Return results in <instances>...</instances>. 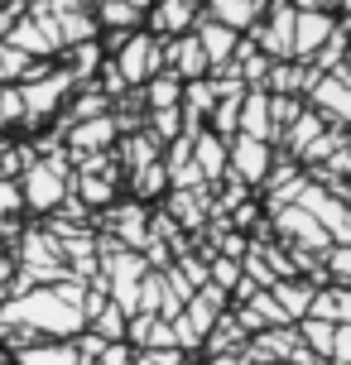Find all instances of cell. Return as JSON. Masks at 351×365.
Segmentation results:
<instances>
[{"label": "cell", "mask_w": 351, "mask_h": 365, "mask_svg": "<svg viewBox=\"0 0 351 365\" xmlns=\"http://www.w3.org/2000/svg\"><path fill=\"white\" fill-rule=\"evenodd\" d=\"M68 168H63V154L54 159H34V164L24 168V202L34 207V212H54L68 202Z\"/></svg>", "instance_id": "1"}, {"label": "cell", "mask_w": 351, "mask_h": 365, "mask_svg": "<svg viewBox=\"0 0 351 365\" xmlns=\"http://www.w3.org/2000/svg\"><path fill=\"white\" fill-rule=\"evenodd\" d=\"M116 73L126 77V87L164 73V68H159V38L154 34H130L126 43H121V53H116Z\"/></svg>", "instance_id": "2"}, {"label": "cell", "mask_w": 351, "mask_h": 365, "mask_svg": "<svg viewBox=\"0 0 351 365\" xmlns=\"http://www.w3.org/2000/svg\"><path fill=\"white\" fill-rule=\"evenodd\" d=\"M226 168L240 182H265V173H270V145L250 140V135H231L226 140Z\"/></svg>", "instance_id": "3"}, {"label": "cell", "mask_w": 351, "mask_h": 365, "mask_svg": "<svg viewBox=\"0 0 351 365\" xmlns=\"http://www.w3.org/2000/svg\"><path fill=\"white\" fill-rule=\"evenodd\" d=\"M168 63V73L178 82H193V77H207V53L198 48L193 34H178V38H159V68Z\"/></svg>", "instance_id": "4"}, {"label": "cell", "mask_w": 351, "mask_h": 365, "mask_svg": "<svg viewBox=\"0 0 351 365\" xmlns=\"http://www.w3.org/2000/svg\"><path fill=\"white\" fill-rule=\"evenodd\" d=\"M275 226H279V236L289 240V245H298V250H332V236H327L303 207H279Z\"/></svg>", "instance_id": "5"}, {"label": "cell", "mask_w": 351, "mask_h": 365, "mask_svg": "<svg viewBox=\"0 0 351 365\" xmlns=\"http://www.w3.org/2000/svg\"><path fill=\"white\" fill-rule=\"evenodd\" d=\"M68 87H73L68 73H54V77L44 73V77H34V82H24V87H19V96H24V120H44V115L63 101Z\"/></svg>", "instance_id": "6"}, {"label": "cell", "mask_w": 351, "mask_h": 365, "mask_svg": "<svg viewBox=\"0 0 351 365\" xmlns=\"http://www.w3.org/2000/svg\"><path fill=\"white\" fill-rule=\"evenodd\" d=\"M308 96H313V106H322L317 110L322 120H351V87L342 77L317 73L313 82H308Z\"/></svg>", "instance_id": "7"}, {"label": "cell", "mask_w": 351, "mask_h": 365, "mask_svg": "<svg viewBox=\"0 0 351 365\" xmlns=\"http://www.w3.org/2000/svg\"><path fill=\"white\" fill-rule=\"evenodd\" d=\"M198 48L207 53V73L212 68H226L231 63V53H236V29H226V24H217V19H207V15H198Z\"/></svg>", "instance_id": "8"}, {"label": "cell", "mask_w": 351, "mask_h": 365, "mask_svg": "<svg viewBox=\"0 0 351 365\" xmlns=\"http://www.w3.org/2000/svg\"><path fill=\"white\" fill-rule=\"evenodd\" d=\"M337 29V19L327 15V10H298L294 19V58H313L322 43H327V34Z\"/></svg>", "instance_id": "9"}, {"label": "cell", "mask_w": 351, "mask_h": 365, "mask_svg": "<svg viewBox=\"0 0 351 365\" xmlns=\"http://www.w3.org/2000/svg\"><path fill=\"white\" fill-rule=\"evenodd\" d=\"M226 312V289H217V284H203V289H193V298L183 303V317L188 327L198 331V336H207L212 331V322Z\"/></svg>", "instance_id": "10"}, {"label": "cell", "mask_w": 351, "mask_h": 365, "mask_svg": "<svg viewBox=\"0 0 351 365\" xmlns=\"http://www.w3.org/2000/svg\"><path fill=\"white\" fill-rule=\"evenodd\" d=\"M236 135H250V140H265V145H270L275 125H270V91H265V87H255V91H245V96H240Z\"/></svg>", "instance_id": "11"}, {"label": "cell", "mask_w": 351, "mask_h": 365, "mask_svg": "<svg viewBox=\"0 0 351 365\" xmlns=\"http://www.w3.org/2000/svg\"><path fill=\"white\" fill-rule=\"evenodd\" d=\"M193 164H198V173H203L207 182L226 173V140L217 135V130L203 125L198 135H193Z\"/></svg>", "instance_id": "12"}, {"label": "cell", "mask_w": 351, "mask_h": 365, "mask_svg": "<svg viewBox=\"0 0 351 365\" xmlns=\"http://www.w3.org/2000/svg\"><path fill=\"white\" fill-rule=\"evenodd\" d=\"M270 298L279 303V312L289 322H303L308 317V303H313V284L308 279H275L270 284Z\"/></svg>", "instance_id": "13"}, {"label": "cell", "mask_w": 351, "mask_h": 365, "mask_svg": "<svg viewBox=\"0 0 351 365\" xmlns=\"http://www.w3.org/2000/svg\"><path fill=\"white\" fill-rule=\"evenodd\" d=\"M149 24L159 29V34H183L188 24H198V0H159L154 10H149Z\"/></svg>", "instance_id": "14"}, {"label": "cell", "mask_w": 351, "mask_h": 365, "mask_svg": "<svg viewBox=\"0 0 351 365\" xmlns=\"http://www.w3.org/2000/svg\"><path fill=\"white\" fill-rule=\"evenodd\" d=\"M308 317H322V322H332V327H347L351 322V289H342V284H332V289H313Z\"/></svg>", "instance_id": "15"}, {"label": "cell", "mask_w": 351, "mask_h": 365, "mask_svg": "<svg viewBox=\"0 0 351 365\" xmlns=\"http://www.w3.org/2000/svg\"><path fill=\"white\" fill-rule=\"evenodd\" d=\"M265 10V0H212L207 5V19H217L226 29H250Z\"/></svg>", "instance_id": "16"}, {"label": "cell", "mask_w": 351, "mask_h": 365, "mask_svg": "<svg viewBox=\"0 0 351 365\" xmlns=\"http://www.w3.org/2000/svg\"><path fill=\"white\" fill-rule=\"evenodd\" d=\"M240 351H245V331L231 312H222L207 331V356H240Z\"/></svg>", "instance_id": "17"}, {"label": "cell", "mask_w": 351, "mask_h": 365, "mask_svg": "<svg viewBox=\"0 0 351 365\" xmlns=\"http://www.w3.org/2000/svg\"><path fill=\"white\" fill-rule=\"evenodd\" d=\"M116 140V120L111 115H92V120H77L73 130V149L77 154H96V149H106Z\"/></svg>", "instance_id": "18"}, {"label": "cell", "mask_w": 351, "mask_h": 365, "mask_svg": "<svg viewBox=\"0 0 351 365\" xmlns=\"http://www.w3.org/2000/svg\"><path fill=\"white\" fill-rule=\"evenodd\" d=\"M19 365H82L73 341H34L19 351Z\"/></svg>", "instance_id": "19"}, {"label": "cell", "mask_w": 351, "mask_h": 365, "mask_svg": "<svg viewBox=\"0 0 351 365\" xmlns=\"http://www.w3.org/2000/svg\"><path fill=\"white\" fill-rule=\"evenodd\" d=\"M298 336H303V346L313 351L317 361H332V341H337V327L332 322H322V317H303V322H294Z\"/></svg>", "instance_id": "20"}, {"label": "cell", "mask_w": 351, "mask_h": 365, "mask_svg": "<svg viewBox=\"0 0 351 365\" xmlns=\"http://www.w3.org/2000/svg\"><path fill=\"white\" fill-rule=\"evenodd\" d=\"M34 77H44L34 58L19 53L15 43H0V82H34Z\"/></svg>", "instance_id": "21"}, {"label": "cell", "mask_w": 351, "mask_h": 365, "mask_svg": "<svg viewBox=\"0 0 351 365\" xmlns=\"http://www.w3.org/2000/svg\"><path fill=\"white\" fill-rule=\"evenodd\" d=\"M313 68H298V63H270V96H294L298 87H308L313 82Z\"/></svg>", "instance_id": "22"}, {"label": "cell", "mask_w": 351, "mask_h": 365, "mask_svg": "<svg viewBox=\"0 0 351 365\" xmlns=\"http://www.w3.org/2000/svg\"><path fill=\"white\" fill-rule=\"evenodd\" d=\"M58 19V38L63 43H92V34H96V19L92 15H82V10H63V15H54Z\"/></svg>", "instance_id": "23"}, {"label": "cell", "mask_w": 351, "mask_h": 365, "mask_svg": "<svg viewBox=\"0 0 351 365\" xmlns=\"http://www.w3.org/2000/svg\"><path fill=\"white\" fill-rule=\"evenodd\" d=\"M183 110H193V115H207V110L217 106V87L207 82V77H193V82H183V101H178Z\"/></svg>", "instance_id": "24"}, {"label": "cell", "mask_w": 351, "mask_h": 365, "mask_svg": "<svg viewBox=\"0 0 351 365\" xmlns=\"http://www.w3.org/2000/svg\"><path fill=\"white\" fill-rule=\"evenodd\" d=\"M317 135H322V115L317 110H303L294 125H289V149L294 154H308V145H313Z\"/></svg>", "instance_id": "25"}, {"label": "cell", "mask_w": 351, "mask_h": 365, "mask_svg": "<svg viewBox=\"0 0 351 365\" xmlns=\"http://www.w3.org/2000/svg\"><path fill=\"white\" fill-rule=\"evenodd\" d=\"M178 101H183V82L173 73H159L149 82V106L154 110H168V106H178Z\"/></svg>", "instance_id": "26"}, {"label": "cell", "mask_w": 351, "mask_h": 365, "mask_svg": "<svg viewBox=\"0 0 351 365\" xmlns=\"http://www.w3.org/2000/svg\"><path fill=\"white\" fill-rule=\"evenodd\" d=\"M347 29H342V24H337V29H332V34H327V43H322V48H317V68H313V73H332V68H337V63H342V58H347Z\"/></svg>", "instance_id": "27"}, {"label": "cell", "mask_w": 351, "mask_h": 365, "mask_svg": "<svg viewBox=\"0 0 351 365\" xmlns=\"http://www.w3.org/2000/svg\"><path fill=\"white\" fill-rule=\"evenodd\" d=\"M126 164H130V173L159 164V140H154V135H135V140L126 145Z\"/></svg>", "instance_id": "28"}, {"label": "cell", "mask_w": 351, "mask_h": 365, "mask_svg": "<svg viewBox=\"0 0 351 365\" xmlns=\"http://www.w3.org/2000/svg\"><path fill=\"white\" fill-rule=\"evenodd\" d=\"M92 327H96L101 341H121V336H126V312L116 308V303H106V308L92 317Z\"/></svg>", "instance_id": "29"}, {"label": "cell", "mask_w": 351, "mask_h": 365, "mask_svg": "<svg viewBox=\"0 0 351 365\" xmlns=\"http://www.w3.org/2000/svg\"><path fill=\"white\" fill-rule=\"evenodd\" d=\"M140 15H145V10H135V5H126V0H101V19H106L111 29H135Z\"/></svg>", "instance_id": "30"}, {"label": "cell", "mask_w": 351, "mask_h": 365, "mask_svg": "<svg viewBox=\"0 0 351 365\" xmlns=\"http://www.w3.org/2000/svg\"><path fill=\"white\" fill-rule=\"evenodd\" d=\"M130 178H135V192H140V197H154V192H164V187H168V168L164 164H149V168H135Z\"/></svg>", "instance_id": "31"}, {"label": "cell", "mask_w": 351, "mask_h": 365, "mask_svg": "<svg viewBox=\"0 0 351 365\" xmlns=\"http://www.w3.org/2000/svg\"><path fill=\"white\" fill-rule=\"evenodd\" d=\"M303 115V101L298 96H270V125L275 130H289Z\"/></svg>", "instance_id": "32"}, {"label": "cell", "mask_w": 351, "mask_h": 365, "mask_svg": "<svg viewBox=\"0 0 351 365\" xmlns=\"http://www.w3.org/2000/svg\"><path fill=\"white\" fill-rule=\"evenodd\" d=\"M322 269H327V279H332V284L351 289V245H332V250H327V264H322Z\"/></svg>", "instance_id": "33"}, {"label": "cell", "mask_w": 351, "mask_h": 365, "mask_svg": "<svg viewBox=\"0 0 351 365\" xmlns=\"http://www.w3.org/2000/svg\"><path fill=\"white\" fill-rule=\"evenodd\" d=\"M207 284H217V289H236V284H240V259L217 255L212 264H207Z\"/></svg>", "instance_id": "34"}, {"label": "cell", "mask_w": 351, "mask_h": 365, "mask_svg": "<svg viewBox=\"0 0 351 365\" xmlns=\"http://www.w3.org/2000/svg\"><path fill=\"white\" fill-rule=\"evenodd\" d=\"M149 115H154V140H159V145H173V140H178V125H183V110L178 106H168V110H149Z\"/></svg>", "instance_id": "35"}, {"label": "cell", "mask_w": 351, "mask_h": 365, "mask_svg": "<svg viewBox=\"0 0 351 365\" xmlns=\"http://www.w3.org/2000/svg\"><path fill=\"white\" fill-rule=\"evenodd\" d=\"M96 68H101V48H96V43H77L73 73H68V77H87V73H96Z\"/></svg>", "instance_id": "36"}, {"label": "cell", "mask_w": 351, "mask_h": 365, "mask_svg": "<svg viewBox=\"0 0 351 365\" xmlns=\"http://www.w3.org/2000/svg\"><path fill=\"white\" fill-rule=\"evenodd\" d=\"M130 365H183V351H173V346H159V351H140Z\"/></svg>", "instance_id": "37"}, {"label": "cell", "mask_w": 351, "mask_h": 365, "mask_svg": "<svg viewBox=\"0 0 351 365\" xmlns=\"http://www.w3.org/2000/svg\"><path fill=\"white\" fill-rule=\"evenodd\" d=\"M10 120H24V96L19 91H0V125Z\"/></svg>", "instance_id": "38"}, {"label": "cell", "mask_w": 351, "mask_h": 365, "mask_svg": "<svg viewBox=\"0 0 351 365\" xmlns=\"http://www.w3.org/2000/svg\"><path fill=\"white\" fill-rule=\"evenodd\" d=\"M130 361H135L130 341H106V351L96 356V365H130Z\"/></svg>", "instance_id": "39"}, {"label": "cell", "mask_w": 351, "mask_h": 365, "mask_svg": "<svg viewBox=\"0 0 351 365\" xmlns=\"http://www.w3.org/2000/svg\"><path fill=\"white\" fill-rule=\"evenodd\" d=\"M24 207V192H19L10 178H0V217H10V212H19Z\"/></svg>", "instance_id": "40"}, {"label": "cell", "mask_w": 351, "mask_h": 365, "mask_svg": "<svg viewBox=\"0 0 351 365\" xmlns=\"http://www.w3.org/2000/svg\"><path fill=\"white\" fill-rule=\"evenodd\" d=\"M332 365H351V322L337 327V341H332Z\"/></svg>", "instance_id": "41"}, {"label": "cell", "mask_w": 351, "mask_h": 365, "mask_svg": "<svg viewBox=\"0 0 351 365\" xmlns=\"http://www.w3.org/2000/svg\"><path fill=\"white\" fill-rule=\"evenodd\" d=\"M101 73H106V77H101V87H106V91H121V87H126V77L116 73V63H106Z\"/></svg>", "instance_id": "42"}, {"label": "cell", "mask_w": 351, "mask_h": 365, "mask_svg": "<svg viewBox=\"0 0 351 365\" xmlns=\"http://www.w3.org/2000/svg\"><path fill=\"white\" fill-rule=\"evenodd\" d=\"M337 5H342V10H347V15H351V0H337Z\"/></svg>", "instance_id": "43"}, {"label": "cell", "mask_w": 351, "mask_h": 365, "mask_svg": "<svg viewBox=\"0 0 351 365\" xmlns=\"http://www.w3.org/2000/svg\"><path fill=\"white\" fill-rule=\"evenodd\" d=\"M322 5H327V10H332V5H337V0H322Z\"/></svg>", "instance_id": "44"}, {"label": "cell", "mask_w": 351, "mask_h": 365, "mask_svg": "<svg viewBox=\"0 0 351 365\" xmlns=\"http://www.w3.org/2000/svg\"><path fill=\"white\" fill-rule=\"evenodd\" d=\"M236 365H250V361H245V356H240V361H236Z\"/></svg>", "instance_id": "45"}, {"label": "cell", "mask_w": 351, "mask_h": 365, "mask_svg": "<svg viewBox=\"0 0 351 365\" xmlns=\"http://www.w3.org/2000/svg\"><path fill=\"white\" fill-rule=\"evenodd\" d=\"M82 365H96V361H82Z\"/></svg>", "instance_id": "46"}, {"label": "cell", "mask_w": 351, "mask_h": 365, "mask_svg": "<svg viewBox=\"0 0 351 365\" xmlns=\"http://www.w3.org/2000/svg\"><path fill=\"white\" fill-rule=\"evenodd\" d=\"M270 365H284V361H270Z\"/></svg>", "instance_id": "47"}, {"label": "cell", "mask_w": 351, "mask_h": 365, "mask_svg": "<svg viewBox=\"0 0 351 365\" xmlns=\"http://www.w3.org/2000/svg\"><path fill=\"white\" fill-rule=\"evenodd\" d=\"M0 365H5V361H0Z\"/></svg>", "instance_id": "48"}]
</instances>
